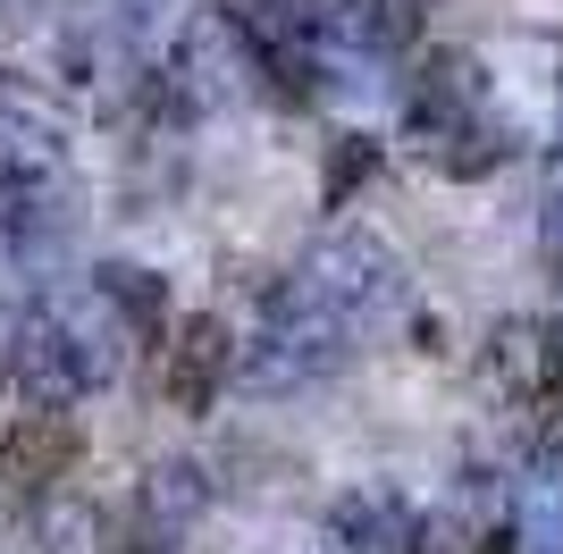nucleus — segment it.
<instances>
[{
    "mask_svg": "<svg viewBox=\"0 0 563 554\" xmlns=\"http://www.w3.org/2000/svg\"><path fill=\"white\" fill-rule=\"evenodd\" d=\"M101 378H118V345H101L68 302H43V295L0 302V387L25 412H68Z\"/></svg>",
    "mask_w": 563,
    "mask_h": 554,
    "instance_id": "obj_1",
    "label": "nucleus"
},
{
    "mask_svg": "<svg viewBox=\"0 0 563 554\" xmlns=\"http://www.w3.org/2000/svg\"><path fill=\"white\" fill-rule=\"evenodd\" d=\"M404 143H412L438 177H488V168L514 152V135H505V118H496V101H488L479 59L438 51V59L412 76V101H404Z\"/></svg>",
    "mask_w": 563,
    "mask_h": 554,
    "instance_id": "obj_2",
    "label": "nucleus"
},
{
    "mask_svg": "<svg viewBox=\"0 0 563 554\" xmlns=\"http://www.w3.org/2000/svg\"><path fill=\"white\" fill-rule=\"evenodd\" d=\"M303 302H320L336 328H353V336H371V328H387L396 320V302H404V269H396V253L378 244V235H362V228H336V235H320L303 253V269L286 277Z\"/></svg>",
    "mask_w": 563,
    "mask_h": 554,
    "instance_id": "obj_3",
    "label": "nucleus"
},
{
    "mask_svg": "<svg viewBox=\"0 0 563 554\" xmlns=\"http://www.w3.org/2000/svg\"><path fill=\"white\" fill-rule=\"evenodd\" d=\"M269 85V59H261L253 25H244V9H194L186 25H177V51H168V92L186 101V110H228V101H244V92ZM278 92V85H269Z\"/></svg>",
    "mask_w": 563,
    "mask_h": 554,
    "instance_id": "obj_4",
    "label": "nucleus"
},
{
    "mask_svg": "<svg viewBox=\"0 0 563 554\" xmlns=\"http://www.w3.org/2000/svg\"><path fill=\"white\" fill-rule=\"evenodd\" d=\"M479 378L514 412H555L563 403V320H539V311L496 320L488 345H479Z\"/></svg>",
    "mask_w": 563,
    "mask_h": 554,
    "instance_id": "obj_5",
    "label": "nucleus"
},
{
    "mask_svg": "<svg viewBox=\"0 0 563 554\" xmlns=\"http://www.w3.org/2000/svg\"><path fill=\"white\" fill-rule=\"evenodd\" d=\"M235 362H244L235 328L219 320V311H194V320L168 336V403H177V412H211L219 387L235 378Z\"/></svg>",
    "mask_w": 563,
    "mask_h": 554,
    "instance_id": "obj_6",
    "label": "nucleus"
},
{
    "mask_svg": "<svg viewBox=\"0 0 563 554\" xmlns=\"http://www.w3.org/2000/svg\"><path fill=\"white\" fill-rule=\"evenodd\" d=\"M76 462V420L68 412H18L0 429V496H43Z\"/></svg>",
    "mask_w": 563,
    "mask_h": 554,
    "instance_id": "obj_7",
    "label": "nucleus"
},
{
    "mask_svg": "<svg viewBox=\"0 0 563 554\" xmlns=\"http://www.w3.org/2000/svg\"><path fill=\"white\" fill-rule=\"evenodd\" d=\"M202 505H211L202 462H152V470H143V487H135V521H143V530H161V538H177Z\"/></svg>",
    "mask_w": 563,
    "mask_h": 554,
    "instance_id": "obj_8",
    "label": "nucleus"
},
{
    "mask_svg": "<svg viewBox=\"0 0 563 554\" xmlns=\"http://www.w3.org/2000/svg\"><path fill=\"white\" fill-rule=\"evenodd\" d=\"M336 18L362 51H404L421 34V0H336Z\"/></svg>",
    "mask_w": 563,
    "mask_h": 554,
    "instance_id": "obj_9",
    "label": "nucleus"
},
{
    "mask_svg": "<svg viewBox=\"0 0 563 554\" xmlns=\"http://www.w3.org/2000/svg\"><path fill=\"white\" fill-rule=\"evenodd\" d=\"M101 302H118L135 328H161V286H152V269H101Z\"/></svg>",
    "mask_w": 563,
    "mask_h": 554,
    "instance_id": "obj_10",
    "label": "nucleus"
},
{
    "mask_svg": "<svg viewBox=\"0 0 563 554\" xmlns=\"http://www.w3.org/2000/svg\"><path fill=\"white\" fill-rule=\"evenodd\" d=\"M34 168H43V143H34V126H18V118L0 110V193H18Z\"/></svg>",
    "mask_w": 563,
    "mask_h": 554,
    "instance_id": "obj_11",
    "label": "nucleus"
},
{
    "mask_svg": "<svg viewBox=\"0 0 563 554\" xmlns=\"http://www.w3.org/2000/svg\"><path fill=\"white\" fill-rule=\"evenodd\" d=\"M371 160H378V143L345 135V152H336V168H329V193H336V202H345V193H353V177H362V168H371Z\"/></svg>",
    "mask_w": 563,
    "mask_h": 554,
    "instance_id": "obj_12",
    "label": "nucleus"
},
{
    "mask_svg": "<svg viewBox=\"0 0 563 554\" xmlns=\"http://www.w3.org/2000/svg\"><path fill=\"white\" fill-rule=\"evenodd\" d=\"M539 253H547V269L563 277V177H555V193H547V210H539Z\"/></svg>",
    "mask_w": 563,
    "mask_h": 554,
    "instance_id": "obj_13",
    "label": "nucleus"
},
{
    "mask_svg": "<svg viewBox=\"0 0 563 554\" xmlns=\"http://www.w3.org/2000/svg\"><path fill=\"white\" fill-rule=\"evenodd\" d=\"M110 554H177V538H161V530H143V521H126L118 530V546Z\"/></svg>",
    "mask_w": 563,
    "mask_h": 554,
    "instance_id": "obj_14",
    "label": "nucleus"
},
{
    "mask_svg": "<svg viewBox=\"0 0 563 554\" xmlns=\"http://www.w3.org/2000/svg\"><path fill=\"white\" fill-rule=\"evenodd\" d=\"M404 554H463V546H454V538H446V530H438V521H421V530L404 538Z\"/></svg>",
    "mask_w": 563,
    "mask_h": 554,
    "instance_id": "obj_15",
    "label": "nucleus"
}]
</instances>
